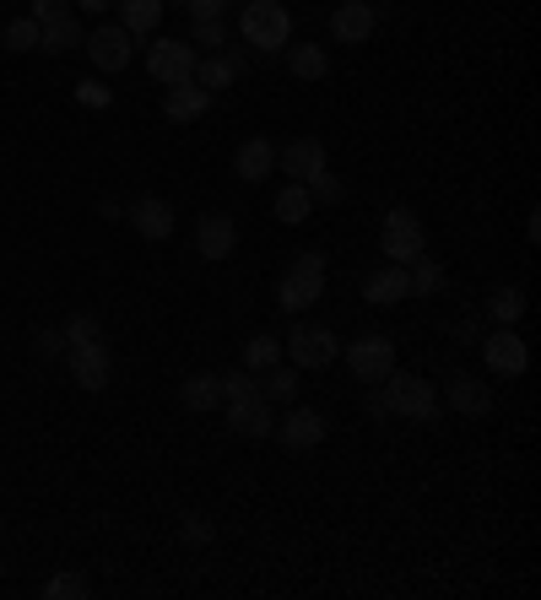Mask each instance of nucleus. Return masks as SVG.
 <instances>
[{"instance_id": "f257e3e1", "label": "nucleus", "mask_w": 541, "mask_h": 600, "mask_svg": "<svg viewBox=\"0 0 541 600\" xmlns=\"http://www.w3.org/2000/svg\"><path fill=\"white\" fill-rule=\"evenodd\" d=\"M379 406H384V411H395V417L433 422V411H439V396H433V384H428L422 373H401V368H390V373L379 379Z\"/></svg>"}, {"instance_id": "f03ea898", "label": "nucleus", "mask_w": 541, "mask_h": 600, "mask_svg": "<svg viewBox=\"0 0 541 600\" xmlns=\"http://www.w3.org/2000/svg\"><path fill=\"white\" fill-rule=\"evenodd\" d=\"M239 33L250 49L260 54H277V49H288L292 39V17L282 0H244V17H239Z\"/></svg>"}, {"instance_id": "7ed1b4c3", "label": "nucleus", "mask_w": 541, "mask_h": 600, "mask_svg": "<svg viewBox=\"0 0 541 600\" xmlns=\"http://www.w3.org/2000/svg\"><path fill=\"white\" fill-rule=\"evenodd\" d=\"M320 292H325V254H298L288 266V277H282V287H277V303L288 309V314H298V309H309V303H320Z\"/></svg>"}, {"instance_id": "20e7f679", "label": "nucleus", "mask_w": 541, "mask_h": 600, "mask_svg": "<svg viewBox=\"0 0 541 600\" xmlns=\"http://www.w3.org/2000/svg\"><path fill=\"white\" fill-rule=\"evenodd\" d=\"M379 249H384V260H395V266H412V260H422V249H428L422 217H417V211H407V206H395V211L384 217Z\"/></svg>"}, {"instance_id": "39448f33", "label": "nucleus", "mask_w": 541, "mask_h": 600, "mask_svg": "<svg viewBox=\"0 0 541 600\" xmlns=\"http://www.w3.org/2000/svg\"><path fill=\"white\" fill-rule=\"evenodd\" d=\"M282 352L292 358V368H331L335 336L325 330V324H292V336L282 341Z\"/></svg>"}, {"instance_id": "423d86ee", "label": "nucleus", "mask_w": 541, "mask_h": 600, "mask_svg": "<svg viewBox=\"0 0 541 600\" xmlns=\"http://www.w3.org/2000/svg\"><path fill=\"white\" fill-rule=\"evenodd\" d=\"M347 368H352V379L379 384V379L395 368V341H390V336H358V341L347 347Z\"/></svg>"}, {"instance_id": "0eeeda50", "label": "nucleus", "mask_w": 541, "mask_h": 600, "mask_svg": "<svg viewBox=\"0 0 541 600\" xmlns=\"http://www.w3.org/2000/svg\"><path fill=\"white\" fill-rule=\"evenodd\" d=\"M147 71H152V81H163V87H179V81L196 77V49L184 39H158L147 49Z\"/></svg>"}, {"instance_id": "6e6552de", "label": "nucleus", "mask_w": 541, "mask_h": 600, "mask_svg": "<svg viewBox=\"0 0 541 600\" xmlns=\"http://www.w3.org/2000/svg\"><path fill=\"white\" fill-rule=\"evenodd\" d=\"M82 43H87V54H92V66H98V71H126L130 54H136V39H130L120 22H103V28H92Z\"/></svg>"}, {"instance_id": "1a4fd4ad", "label": "nucleus", "mask_w": 541, "mask_h": 600, "mask_svg": "<svg viewBox=\"0 0 541 600\" xmlns=\"http://www.w3.org/2000/svg\"><path fill=\"white\" fill-rule=\"evenodd\" d=\"M482 358H488L493 373H503V379H520V373L531 368V347L514 336V324H499V330L482 341Z\"/></svg>"}, {"instance_id": "9d476101", "label": "nucleus", "mask_w": 541, "mask_h": 600, "mask_svg": "<svg viewBox=\"0 0 541 600\" xmlns=\"http://www.w3.org/2000/svg\"><path fill=\"white\" fill-rule=\"evenodd\" d=\"M271 428H277L271 422V400L260 396V390L244 400H228V433L233 439H271Z\"/></svg>"}, {"instance_id": "9b49d317", "label": "nucleus", "mask_w": 541, "mask_h": 600, "mask_svg": "<svg viewBox=\"0 0 541 600\" xmlns=\"http://www.w3.org/2000/svg\"><path fill=\"white\" fill-rule=\"evenodd\" d=\"M379 28V11L369 0H347V6H335L331 11V33L335 43H369Z\"/></svg>"}, {"instance_id": "f8f14e48", "label": "nucleus", "mask_w": 541, "mask_h": 600, "mask_svg": "<svg viewBox=\"0 0 541 600\" xmlns=\"http://www.w3.org/2000/svg\"><path fill=\"white\" fill-rule=\"evenodd\" d=\"M282 168H288L292 184H309L314 173H325V141L320 136H298L282 147Z\"/></svg>"}, {"instance_id": "ddd939ff", "label": "nucleus", "mask_w": 541, "mask_h": 600, "mask_svg": "<svg viewBox=\"0 0 541 600\" xmlns=\"http://www.w3.org/2000/svg\"><path fill=\"white\" fill-rule=\"evenodd\" d=\"M71 373H77V384L82 390H109V373H114V362H109V347L103 341H87V347H71Z\"/></svg>"}, {"instance_id": "4468645a", "label": "nucleus", "mask_w": 541, "mask_h": 600, "mask_svg": "<svg viewBox=\"0 0 541 600\" xmlns=\"http://www.w3.org/2000/svg\"><path fill=\"white\" fill-rule=\"evenodd\" d=\"M271 433L288 443V449H314V443H325V417H320L314 406H292L288 422L271 428Z\"/></svg>"}, {"instance_id": "2eb2a0df", "label": "nucleus", "mask_w": 541, "mask_h": 600, "mask_svg": "<svg viewBox=\"0 0 541 600\" xmlns=\"http://www.w3.org/2000/svg\"><path fill=\"white\" fill-rule=\"evenodd\" d=\"M196 243H201V260H228V254H233V243H239L233 217H228V211H207V217H201V228H196Z\"/></svg>"}, {"instance_id": "dca6fc26", "label": "nucleus", "mask_w": 541, "mask_h": 600, "mask_svg": "<svg viewBox=\"0 0 541 600\" xmlns=\"http://www.w3.org/2000/svg\"><path fill=\"white\" fill-rule=\"evenodd\" d=\"M363 298L374 303V309H390V303H401V298H412V277H407V266H379L374 277L363 281Z\"/></svg>"}, {"instance_id": "f3484780", "label": "nucleus", "mask_w": 541, "mask_h": 600, "mask_svg": "<svg viewBox=\"0 0 541 600\" xmlns=\"http://www.w3.org/2000/svg\"><path fill=\"white\" fill-rule=\"evenodd\" d=\"M207 109H211V92H207V87H196V81H179V87H168V92H163V114L173 124L201 120Z\"/></svg>"}, {"instance_id": "a211bd4d", "label": "nucleus", "mask_w": 541, "mask_h": 600, "mask_svg": "<svg viewBox=\"0 0 541 600\" xmlns=\"http://www.w3.org/2000/svg\"><path fill=\"white\" fill-rule=\"evenodd\" d=\"M126 217H130V228H136L141 239H168V233H173V206H168V200H158V196L136 200Z\"/></svg>"}, {"instance_id": "6ab92c4d", "label": "nucleus", "mask_w": 541, "mask_h": 600, "mask_svg": "<svg viewBox=\"0 0 541 600\" xmlns=\"http://www.w3.org/2000/svg\"><path fill=\"white\" fill-rule=\"evenodd\" d=\"M233 168H239V179H244V184H260V179H266V173L277 168V147H271L266 136H250V141L239 147Z\"/></svg>"}, {"instance_id": "aec40b11", "label": "nucleus", "mask_w": 541, "mask_h": 600, "mask_svg": "<svg viewBox=\"0 0 541 600\" xmlns=\"http://www.w3.org/2000/svg\"><path fill=\"white\" fill-rule=\"evenodd\" d=\"M239 54L228 49V54H207V60H196V87H207V92H217V87H233V77H239Z\"/></svg>"}, {"instance_id": "412c9836", "label": "nucleus", "mask_w": 541, "mask_h": 600, "mask_svg": "<svg viewBox=\"0 0 541 600\" xmlns=\"http://www.w3.org/2000/svg\"><path fill=\"white\" fill-rule=\"evenodd\" d=\"M163 22V0H120V28L130 39H147Z\"/></svg>"}, {"instance_id": "4be33fe9", "label": "nucleus", "mask_w": 541, "mask_h": 600, "mask_svg": "<svg viewBox=\"0 0 541 600\" xmlns=\"http://www.w3.org/2000/svg\"><path fill=\"white\" fill-rule=\"evenodd\" d=\"M450 406H455L460 417H482V411L493 406V390H488L482 379H465V373H460V379H450Z\"/></svg>"}, {"instance_id": "5701e85b", "label": "nucleus", "mask_w": 541, "mask_h": 600, "mask_svg": "<svg viewBox=\"0 0 541 600\" xmlns=\"http://www.w3.org/2000/svg\"><path fill=\"white\" fill-rule=\"evenodd\" d=\"M179 400H184V411H217V406H222V384H217V373H196V379H184Z\"/></svg>"}, {"instance_id": "b1692460", "label": "nucleus", "mask_w": 541, "mask_h": 600, "mask_svg": "<svg viewBox=\"0 0 541 600\" xmlns=\"http://www.w3.org/2000/svg\"><path fill=\"white\" fill-rule=\"evenodd\" d=\"M288 66H292V77L298 81H325V71H331V60H325L320 43H292Z\"/></svg>"}, {"instance_id": "393cba45", "label": "nucleus", "mask_w": 541, "mask_h": 600, "mask_svg": "<svg viewBox=\"0 0 541 600\" xmlns=\"http://www.w3.org/2000/svg\"><path fill=\"white\" fill-rule=\"evenodd\" d=\"M309 211H314V200H309V184H288V190L277 196V222H288V228L309 222Z\"/></svg>"}, {"instance_id": "a878e982", "label": "nucleus", "mask_w": 541, "mask_h": 600, "mask_svg": "<svg viewBox=\"0 0 541 600\" xmlns=\"http://www.w3.org/2000/svg\"><path fill=\"white\" fill-rule=\"evenodd\" d=\"M77 43H82V28H77V17L43 22V39H39L43 54H66V49H77Z\"/></svg>"}, {"instance_id": "bb28decb", "label": "nucleus", "mask_w": 541, "mask_h": 600, "mask_svg": "<svg viewBox=\"0 0 541 600\" xmlns=\"http://www.w3.org/2000/svg\"><path fill=\"white\" fill-rule=\"evenodd\" d=\"M39 39H43V22H33V17H17V22H6V33H0V43H6L11 54L39 49Z\"/></svg>"}, {"instance_id": "cd10ccee", "label": "nucleus", "mask_w": 541, "mask_h": 600, "mask_svg": "<svg viewBox=\"0 0 541 600\" xmlns=\"http://www.w3.org/2000/svg\"><path fill=\"white\" fill-rule=\"evenodd\" d=\"M277 362H282V341L277 336H254L250 347H244V368L250 373H271Z\"/></svg>"}, {"instance_id": "c85d7f7f", "label": "nucleus", "mask_w": 541, "mask_h": 600, "mask_svg": "<svg viewBox=\"0 0 541 600\" xmlns=\"http://www.w3.org/2000/svg\"><path fill=\"white\" fill-rule=\"evenodd\" d=\"M488 314H493L499 324H514L520 314H525V292H520V287H499V292L488 298Z\"/></svg>"}, {"instance_id": "c756f323", "label": "nucleus", "mask_w": 541, "mask_h": 600, "mask_svg": "<svg viewBox=\"0 0 541 600\" xmlns=\"http://www.w3.org/2000/svg\"><path fill=\"white\" fill-rule=\"evenodd\" d=\"M260 396H266V400H288V406H292V396H298V368H282V362H277Z\"/></svg>"}, {"instance_id": "7c9ffc66", "label": "nucleus", "mask_w": 541, "mask_h": 600, "mask_svg": "<svg viewBox=\"0 0 541 600\" xmlns=\"http://www.w3.org/2000/svg\"><path fill=\"white\" fill-rule=\"evenodd\" d=\"M407 277H412V292H422V298L444 287V271H439V266H433L428 254H422V260H412V271H407Z\"/></svg>"}, {"instance_id": "2f4dec72", "label": "nucleus", "mask_w": 541, "mask_h": 600, "mask_svg": "<svg viewBox=\"0 0 541 600\" xmlns=\"http://www.w3.org/2000/svg\"><path fill=\"white\" fill-rule=\"evenodd\" d=\"M217 384H222V400H244V396H254V390H260V384H254V373H250V368L217 373Z\"/></svg>"}, {"instance_id": "473e14b6", "label": "nucleus", "mask_w": 541, "mask_h": 600, "mask_svg": "<svg viewBox=\"0 0 541 600\" xmlns=\"http://www.w3.org/2000/svg\"><path fill=\"white\" fill-rule=\"evenodd\" d=\"M43 596H49V600H82L87 596V579H82V573H60V579H49V584H43Z\"/></svg>"}, {"instance_id": "72a5a7b5", "label": "nucleus", "mask_w": 541, "mask_h": 600, "mask_svg": "<svg viewBox=\"0 0 541 600\" xmlns=\"http://www.w3.org/2000/svg\"><path fill=\"white\" fill-rule=\"evenodd\" d=\"M87 341H103V324L92 320V314H77V320L66 324V347H87Z\"/></svg>"}, {"instance_id": "f704fd0d", "label": "nucleus", "mask_w": 541, "mask_h": 600, "mask_svg": "<svg viewBox=\"0 0 541 600\" xmlns=\"http://www.w3.org/2000/svg\"><path fill=\"white\" fill-rule=\"evenodd\" d=\"M309 200H314V206H335V200H341V179H335V173H314V179H309Z\"/></svg>"}, {"instance_id": "c9c22d12", "label": "nucleus", "mask_w": 541, "mask_h": 600, "mask_svg": "<svg viewBox=\"0 0 541 600\" xmlns=\"http://www.w3.org/2000/svg\"><path fill=\"white\" fill-rule=\"evenodd\" d=\"M77 103H82V109H109L114 92H109L103 81H77Z\"/></svg>"}, {"instance_id": "e433bc0d", "label": "nucleus", "mask_w": 541, "mask_h": 600, "mask_svg": "<svg viewBox=\"0 0 541 600\" xmlns=\"http://www.w3.org/2000/svg\"><path fill=\"white\" fill-rule=\"evenodd\" d=\"M184 11H190L196 22H222V11H228V0H184Z\"/></svg>"}, {"instance_id": "4c0bfd02", "label": "nucleus", "mask_w": 541, "mask_h": 600, "mask_svg": "<svg viewBox=\"0 0 541 600\" xmlns=\"http://www.w3.org/2000/svg\"><path fill=\"white\" fill-rule=\"evenodd\" d=\"M211 536H217L211 520H201V514H184V541H190V547H211Z\"/></svg>"}, {"instance_id": "58836bf2", "label": "nucleus", "mask_w": 541, "mask_h": 600, "mask_svg": "<svg viewBox=\"0 0 541 600\" xmlns=\"http://www.w3.org/2000/svg\"><path fill=\"white\" fill-rule=\"evenodd\" d=\"M71 17V0H33V22H60Z\"/></svg>"}, {"instance_id": "ea45409f", "label": "nucleus", "mask_w": 541, "mask_h": 600, "mask_svg": "<svg viewBox=\"0 0 541 600\" xmlns=\"http://www.w3.org/2000/svg\"><path fill=\"white\" fill-rule=\"evenodd\" d=\"M60 347H66V330H39L33 336V352L39 358H60Z\"/></svg>"}, {"instance_id": "a19ab883", "label": "nucleus", "mask_w": 541, "mask_h": 600, "mask_svg": "<svg viewBox=\"0 0 541 600\" xmlns=\"http://www.w3.org/2000/svg\"><path fill=\"white\" fill-rule=\"evenodd\" d=\"M222 39H228V33H222V22H196V43H207V54H217Z\"/></svg>"}, {"instance_id": "79ce46f5", "label": "nucleus", "mask_w": 541, "mask_h": 600, "mask_svg": "<svg viewBox=\"0 0 541 600\" xmlns=\"http://www.w3.org/2000/svg\"><path fill=\"white\" fill-rule=\"evenodd\" d=\"M77 6H82V11H92V17H98V11H109L114 0H77Z\"/></svg>"}, {"instance_id": "37998d69", "label": "nucleus", "mask_w": 541, "mask_h": 600, "mask_svg": "<svg viewBox=\"0 0 541 600\" xmlns=\"http://www.w3.org/2000/svg\"><path fill=\"white\" fill-rule=\"evenodd\" d=\"M163 6H184V0H163Z\"/></svg>"}]
</instances>
